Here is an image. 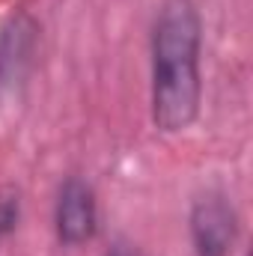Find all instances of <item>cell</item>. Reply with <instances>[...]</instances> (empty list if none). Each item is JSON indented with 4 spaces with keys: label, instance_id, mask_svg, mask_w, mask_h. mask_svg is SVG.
I'll return each mask as SVG.
<instances>
[{
    "label": "cell",
    "instance_id": "277c9868",
    "mask_svg": "<svg viewBox=\"0 0 253 256\" xmlns=\"http://www.w3.org/2000/svg\"><path fill=\"white\" fill-rule=\"evenodd\" d=\"M18 224V194L12 188H3L0 191V236L12 232Z\"/></svg>",
    "mask_w": 253,
    "mask_h": 256
},
{
    "label": "cell",
    "instance_id": "5b68a950",
    "mask_svg": "<svg viewBox=\"0 0 253 256\" xmlns=\"http://www.w3.org/2000/svg\"><path fill=\"white\" fill-rule=\"evenodd\" d=\"M104 256H143V250H137L134 244H128V242H116V244H110Z\"/></svg>",
    "mask_w": 253,
    "mask_h": 256
},
{
    "label": "cell",
    "instance_id": "7a4b0ae2",
    "mask_svg": "<svg viewBox=\"0 0 253 256\" xmlns=\"http://www.w3.org/2000/svg\"><path fill=\"white\" fill-rule=\"evenodd\" d=\"M236 212L224 196H206L190 212V236L196 256H226L236 242Z\"/></svg>",
    "mask_w": 253,
    "mask_h": 256
},
{
    "label": "cell",
    "instance_id": "3957f363",
    "mask_svg": "<svg viewBox=\"0 0 253 256\" xmlns=\"http://www.w3.org/2000/svg\"><path fill=\"white\" fill-rule=\"evenodd\" d=\"M96 232V196L80 179H68L57 200V236L63 244H84Z\"/></svg>",
    "mask_w": 253,
    "mask_h": 256
},
{
    "label": "cell",
    "instance_id": "6da1fadb",
    "mask_svg": "<svg viewBox=\"0 0 253 256\" xmlns=\"http://www.w3.org/2000/svg\"><path fill=\"white\" fill-rule=\"evenodd\" d=\"M200 15L190 0H167L152 33V120L161 131H182L200 104Z\"/></svg>",
    "mask_w": 253,
    "mask_h": 256
}]
</instances>
